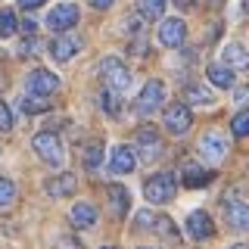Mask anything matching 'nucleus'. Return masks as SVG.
I'll list each match as a JSON object with an SVG mask.
<instances>
[{"label":"nucleus","instance_id":"e433bc0d","mask_svg":"<svg viewBox=\"0 0 249 249\" xmlns=\"http://www.w3.org/2000/svg\"><path fill=\"white\" fill-rule=\"evenodd\" d=\"M103 249H112V246H103Z\"/></svg>","mask_w":249,"mask_h":249},{"label":"nucleus","instance_id":"ddd939ff","mask_svg":"<svg viewBox=\"0 0 249 249\" xmlns=\"http://www.w3.org/2000/svg\"><path fill=\"white\" fill-rule=\"evenodd\" d=\"M187 231H190L193 240H209L215 233V224H212V218L199 209V212H190V215H187Z\"/></svg>","mask_w":249,"mask_h":249},{"label":"nucleus","instance_id":"cd10ccee","mask_svg":"<svg viewBox=\"0 0 249 249\" xmlns=\"http://www.w3.org/2000/svg\"><path fill=\"white\" fill-rule=\"evenodd\" d=\"M231 131L237 137H246L249 134V112H240V115H233V122H231Z\"/></svg>","mask_w":249,"mask_h":249},{"label":"nucleus","instance_id":"2f4dec72","mask_svg":"<svg viewBox=\"0 0 249 249\" xmlns=\"http://www.w3.org/2000/svg\"><path fill=\"white\" fill-rule=\"evenodd\" d=\"M44 0H19V6H25V10H35V6H41Z\"/></svg>","mask_w":249,"mask_h":249},{"label":"nucleus","instance_id":"f8f14e48","mask_svg":"<svg viewBox=\"0 0 249 249\" xmlns=\"http://www.w3.org/2000/svg\"><path fill=\"white\" fill-rule=\"evenodd\" d=\"M184 37H187V25H184L181 19H165L159 25V41L165 44V47H181Z\"/></svg>","mask_w":249,"mask_h":249},{"label":"nucleus","instance_id":"2eb2a0df","mask_svg":"<svg viewBox=\"0 0 249 249\" xmlns=\"http://www.w3.org/2000/svg\"><path fill=\"white\" fill-rule=\"evenodd\" d=\"M206 78L215 84V88H221V90L233 88V72H231V66H224V62H209V66H206Z\"/></svg>","mask_w":249,"mask_h":249},{"label":"nucleus","instance_id":"a211bd4d","mask_svg":"<svg viewBox=\"0 0 249 249\" xmlns=\"http://www.w3.org/2000/svg\"><path fill=\"white\" fill-rule=\"evenodd\" d=\"M72 224L75 228H93L97 224V209L90 206V202H78V206H72Z\"/></svg>","mask_w":249,"mask_h":249},{"label":"nucleus","instance_id":"6e6552de","mask_svg":"<svg viewBox=\"0 0 249 249\" xmlns=\"http://www.w3.org/2000/svg\"><path fill=\"white\" fill-rule=\"evenodd\" d=\"M75 22H78V6L75 3H59L47 16V28H53V31H66V28H72Z\"/></svg>","mask_w":249,"mask_h":249},{"label":"nucleus","instance_id":"6ab92c4d","mask_svg":"<svg viewBox=\"0 0 249 249\" xmlns=\"http://www.w3.org/2000/svg\"><path fill=\"white\" fill-rule=\"evenodd\" d=\"M181 178L187 187H206L209 181H212V175H209L206 168H199L196 162H187V165L181 168Z\"/></svg>","mask_w":249,"mask_h":249},{"label":"nucleus","instance_id":"5701e85b","mask_svg":"<svg viewBox=\"0 0 249 249\" xmlns=\"http://www.w3.org/2000/svg\"><path fill=\"white\" fill-rule=\"evenodd\" d=\"M100 103H103V112L106 115H119V109H122V100H119V93H115L112 88L100 90Z\"/></svg>","mask_w":249,"mask_h":249},{"label":"nucleus","instance_id":"aec40b11","mask_svg":"<svg viewBox=\"0 0 249 249\" xmlns=\"http://www.w3.org/2000/svg\"><path fill=\"white\" fill-rule=\"evenodd\" d=\"M224 62L228 66H237V69H249V53L243 44H228L224 47Z\"/></svg>","mask_w":249,"mask_h":249},{"label":"nucleus","instance_id":"1a4fd4ad","mask_svg":"<svg viewBox=\"0 0 249 249\" xmlns=\"http://www.w3.org/2000/svg\"><path fill=\"white\" fill-rule=\"evenodd\" d=\"M137 143H140V156H143L146 162H153V159L162 156V140L156 134V128H150V124H143V128L137 131Z\"/></svg>","mask_w":249,"mask_h":249},{"label":"nucleus","instance_id":"9d476101","mask_svg":"<svg viewBox=\"0 0 249 249\" xmlns=\"http://www.w3.org/2000/svg\"><path fill=\"white\" fill-rule=\"evenodd\" d=\"M134 165H137L134 150H131V146H124V143H119L112 150V156H109V171H112V175H131Z\"/></svg>","mask_w":249,"mask_h":249},{"label":"nucleus","instance_id":"a878e982","mask_svg":"<svg viewBox=\"0 0 249 249\" xmlns=\"http://www.w3.org/2000/svg\"><path fill=\"white\" fill-rule=\"evenodd\" d=\"M16 35V13L13 10H0V37Z\"/></svg>","mask_w":249,"mask_h":249},{"label":"nucleus","instance_id":"f257e3e1","mask_svg":"<svg viewBox=\"0 0 249 249\" xmlns=\"http://www.w3.org/2000/svg\"><path fill=\"white\" fill-rule=\"evenodd\" d=\"M175 175H168V171H159V175L146 178L143 181V196L150 202H168L175 196Z\"/></svg>","mask_w":249,"mask_h":249},{"label":"nucleus","instance_id":"393cba45","mask_svg":"<svg viewBox=\"0 0 249 249\" xmlns=\"http://www.w3.org/2000/svg\"><path fill=\"white\" fill-rule=\"evenodd\" d=\"M16 202V184L10 178H0V209H10Z\"/></svg>","mask_w":249,"mask_h":249},{"label":"nucleus","instance_id":"423d86ee","mask_svg":"<svg viewBox=\"0 0 249 249\" xmlns=\"http://www.w3.org/2000/svg\"><path fill=\"white\" fill-rule=\"evenodd\" d=\"M25 88H28V93H37V97H50V93L59 88V78L53 75V72H47V69H35V72L25 78Z\"/></svg>","mask_w":249,"mask_h":249},{"label":"nucleus","instance_id":"39448f33","mask_svg":"<svg viewBox=\"0 0 249 249\" xmlns=\"http://www.w3.org/2000/svg\"><path fill=\"white\" fill-rule=\"evenodd\" d=\"M162 100H165V88H162V81H146L143 90H140V97H137V112L140 115H153L156 109L162 106Z\"/></svg>","mask_w":249,"mask_h":249},{"label":"nucleus","instance_id":"4468645a","mask_svg":"<svg viewBox=\"0 0 249 249\" xmlns=\"http://www.w3.org/2000/svg\"><path fill=\"white\" fill-rule=\"evenodd\" d=\"M50 50H53V56H56L59 62H69L78 50H81V37H78V35H62V37L53 41Z\"/></svg>","mask_w":249,"mask_h":249},{"label":"nucleus","instance_id":"c85d7f7f","mask_svg":"<svg viewBox=\"0 0 249 249\" xmlns=\"http://www.w3.org/2000/svg\"><path fill=\"white\" fill-rule=\"evenodd\" d=\"M0 131H13V112H10V106L3 103V100H0Z\"/></svg>","mask_w":249,"mask_h":249},{"label":"nucleus","instance_id":"7c9ffc66","mask_svg":"<svg viewBox=\"0 0 249 249\" xmlns=\"http://www.w3.org/2000/svg\"><path fill=\"white\" fill-rule=\"evenodd\" d=\"M237 103H240V106H243V103L249 106V88H243V90H237Z\"/></svg>","mask_w":249,"mask_h":249},{"label":"nucleus","instance_id":"72a5a7b5","mask_svg":"<svg viewBox=\"0 0 249 249\" xmlns=\"http://www.w3.org/2000/svg\"><path fill=\"white\" fill-rule=\"evenodd\" d=\"M178 6H181V10H193V6H196V0H175Z\"/></svg>","mask_w":249,"mask_h":249},{"label":"nucleus","instance_id":"c756f323","mask_svg":"<svg viewBox=\"0 0 249 249\" xmlns=\"http://www.w3.org/2000/svg\"><path fill=\"white\" fill-rule=\"evenodd\" d=\"M115 0H90V6H97V10H109Z\"/></svg>","mask_w":249,"mask_h":249},{"label":"nucleus","instance_id":"473e14b6","mask_svg":"<svg viewBox=\"0 0 249 249\" xmlns=\"http://www.w3.org/2000/svg\"><path fill=\"white\" fill-rule=\"evenodd\" d=\"M22 35H35V22H31V19L22 22Z\"/></svg>","mask_w":249,"mask_h":249},{"label":"nucleus","instance_id":"dca6fc26","mask_svg":"<svg viewBox=\"0 0 249 249\" xmlns=\"http://www.w3.org/2000/svg\"><path fill=\"white\" fill-rule=\"evenodd\" d=\"M106 196H109V212H112L115 218H124V215H128V190H124V187L112 184L106 190Z\"/></svg>","mask_w":249,"mask_h":249},{"label":"nucleus","instance_id":"bb28decb","mask_svg":"<svg viewBox=\"0 0 249 249\" xmlns=\"http://www.w3.org/2000/svg\"><path fill=\"white\" fill-rule=\"evenodd\" d=\"M22 109H25V112H47V109H50V103H47V97H28V100H22Z\"/></svg>","mask_w":249,"mask_h":249},{"label":"nucleus","instance_id":"f03ea898","mask_svg":"<svg viewBox=\"0 0 249 249\" xmlns=\"http://www.w3.org/2000/svg\"><path fill=\"white\" fill-rule=\"evenodd\" d=\"M100 75H103L106 88H112L115 93L128 90V84H131V72L119 62V56H106L103 62H100Z\"/></svg>","mask_w":249,"mask_h":249},{"label":"nucleus","instance_id":"412c9836","mask_svg":"<svg viewBox=\"0 0 249 249\" xmlns=\"http://www.w3.org/2000/svg\"><path fill=\"white\" fill-rule=\"evenodd\" d=\"M184 97L196 106H212V90H206L202 84H187L184 88Z\"/></svg>","mask_w":249,"mask_h":249},{"label":"nucleus","instance_id":"f704fd0d","mask_svg":"<svg viewBox=\"0 0 249 249\" xmlns=\"http://www.w3.org/2000/svg\"><path fill=\"white\" fill-rule=\"evenodd\" d=\"M243 13H246V16H249V0H243Z\"/></svg>","mask_w":249,"mask_h":249},{"label":"nucleus","instance_id":"4be33fe9","mask_svg":"<svg viewBox=\"0 0 249 249\" xmlns=\"http://www.w3.org/2000/svg\"><path fill=\"white\" fill-rule=\"evenodd\" d=\"M137 13H140V19H162V13H165V0H140Z\"/></svg>","mask_w":249,"mask_h":249},{"label":"nucleus","instance_id":"0eeeda50","mask_svg":"<svg viewBox=\"0 0 249 249\" xmlns=\"http://www.w3.org/2000/svg\"><path fill=\"white\" fill-rule=\"evenodd\" d=\"M199 153L206 156L209 162H215V165H218V162L228 156V140L218 134V131H206L202 140H199Z\"/></svg>","mask_w":249,"mask_h":249},{"label":"nucleus","instance_id":"20e7f679","mask_svg":"<svg viewBox=\"0 0 249 249\" xmlns=\"http://www.w3.org/2000/svg\"><path fill=\"white\" fill-rule=\"evenodd\" d=\"M190 124H193V112H190V106L175 103V106H168V109H165V128H168V134L181 137V134H187V131H190Z\"/></svg>","mask_w":249,"mask_h":249},{"label":"nucleus","instance_id":"b1692460","mask_svg":"<svg viewBox=\"0 0 249 249\" xmlns=\"http://www.w3.org/2000/svg\"><path fill=\"white\" fill-rule=\"evenodd\" d=\"M100 162H103V143L93 140V143H88V150H84V165L93 171V168H100Z\"/></svg>","mask_w":249,"mask_h":249},{"label":"nucleus","instance_id":"7ed1b4c3","mask_svg":"<svg viewBox=\"0 0 249 249\" xmlns=\"http://www.w3.org/2000/svg\"><path fill=\"white\" fill-rule=\"evenodd\" d=\"M35 153L41 156V159L47 162V165H62V143H59V137L53 134V131H41V134H35Z\"/></svg>","mask_w":249,"mask_h":249},{"label":"nucleus","instance_id":"c9c22d12","mask_svg":"<svg viewBox=\"0 0 249 249\" xmlns=\"http://www.w3.org/2000/svg\"><path fill=\"white\" fill-rule=\"evenodd\" d=\"M231 249H249V246H243V243H240V246H231Z\"/></svg>","mask_w":249,"mask_h":249},{"label":"nucleus","instance_id":"4c0bfd02","mask_svg":"<svg viewBox=\"0 0 249 249\" xmlns=\"http://www.w3.org/2000/svg\"><path fill=\"white\" fill-rule=\"evenodd\" d=\"M143 249H150V246H143Z\"/></svg>","mask_w":249,"mask_h":249},{"label":"nucleus","instance_id":"9b49d317","mask_svg":"<svg viewBox=\"0 0 249 249\" xmlns=\"http://www.w3.org/2000/svg\"><path fill=\"white\" fill-rule=\"evenodd\" d=\"M224 212H228V224L233 231H249V206L243 199H233V193H228Z\"/></svg>","mask_w":249,"mask_h":249},{"label":"nucleus","instance_id":"f3484780","mask_svg":"<svg viewBox=\"0 0 249 249\" xmlns=\"http://www.w3.org/2000/svg\"><path fill=\"white\" fill-rule=\"evenodd\" d=\"M75 187H78L75 175H72V171H66V175L47 181V193H50V196H69V193H75Z\"/></svg>","mask_w":249,"mask_h":249}]
</instances>
